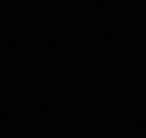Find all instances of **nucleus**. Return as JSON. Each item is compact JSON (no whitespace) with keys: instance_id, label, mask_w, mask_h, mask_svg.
<instances>
[]
</instances>
